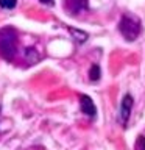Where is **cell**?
I'll use <instances>...</instances> for the list:
<instances>
[{
	"label": "cell",
	"instance_id": "cell-4",
	"mask_svg": "<svg viewBox=\"0 0 145 150\" xmlns=\"http://www.w3.org/2000/svg\"><path fill=\"white\" fill-rule=\"evenodd\" d=\"M80 105H81V111H83L86 116L94 117V116L97 114V108H95V105H94V102H92V98H91V97H87V96H81Z\"/></svg>",
	"mask_w": 145,
	"mask_h": 150
},
{
	"label": "cell",
	"instance_id": "cell-3",
	"mask_svg": "<svg viewBox=\"0 0 145 150\" xmlns=\"http://www.w3.org/2000/svg\"><path fill=\"white\" fill-rule=\"evenodd\" d=\"M131 110H133V97H131L130 94H126V96L123 97V100H122L120 111H119V120H120V124L123 127H125V124L130 119Z\"/></svg>",
	"mask_w": 145,
	"mask_h": 150
},
{
	"label": "cell",
	"instance_id": "cell-2",
	"mask_svg": "<svg viewBox=\"0 0 145 150\" xmlns=\"http://www.w3.org/2000/svg\"><path fill=\"white\" fill-rule=\"evenodd\" d=\"M16 36L14 35H5L0 38V55L6 59H13L16 53Z\"/></svg>",
	"mask_w": 145,
	"mask_h": 150
},
{
	"label": "cell",
	"instance_id": "cell-9",
	"mask_svg": "<svg viewBox=\"0 0 145 150\" xmlns=\"http://www.w3.org/2000/svg\"><path fill=\"white\" fill-rule=\"evenodd\" d=\"M41 2L42 3H47V5H51V3H53V0H41Z\"/></svg>",
	"mask_w": 145,
	"mask_h": 150
},
{
	"label": "cell",
	"instance_id": "cell-6",
	"mask_svg": "<svg viewBox=\"0 0 145 150\" xmlns=\"http://www.w3.org/2000/svg\"><path fill=\"white\" fill-rule=\"evenodd\" d=\"M70 33L73 35V38L77 41H80V42H84L87 39V33H84V31H81V30H75V28H70Z\"/></svg>",
	"mask_w": 145,
	"mask_h": 150
},
{
	"label": "cell",
	"instance_id": "cell-1",
	"mask_svg": "<svg viewBox=\"0 0 145 150\" xmlns=\"http://www.w3.org/2000/svg\"><path fill=\"white\" fill-rule=\"evenodd\" d=\"M119 28H120V33L125 36L126 41H134L136 38L139 36L140 30H142L139 19L134 17V16H128V14L122 17V21L119 23Z\"/></svg>",
	"mask_w": 145,
	"mask_h": 150
},
{
	"label": "cell",
	"instance_id": "cell-7",
	"mask_svg": "<svg viewBox=\"0 0 145 150\" xmlns=\"http://www.w3.org/2000/svg\"><path fill=\"white\" fill-rule=\"evenodd\" d=\"M89 78L92 80V81H97L98 78H100V67H98L97 64H94L91 70H89Z\"/></svg>",
	"mask_w": 145,
	"mask_h": 150
},
{
	"label": "cell",
	"instance_id": "cell-8",
	"mask_svg": "<svg viewBox=\"0 0 145 150\" xmlns=\"http://www.w3.org/2000/svg\"><path fill=\"white\" fill-rule=\"evenodd\" d=\"M16 3H17V0H0V6L6 8V9L14 8V6H16Z\"/></svg>",
	"mask_w": 145,
	"mask_h": 150
},
{
	"label": "cell",
	"instance_id": "cell-5",
	"mask_svg": "<svg viewBox=\"0 0 145 150\" xmlns=\"http://www.w3.org/2000/svg\"><path fill=\"white\" fill-rule=\"evenodd\" d=\"M86 5H87V0H64V6L72 14L80 13L81 9L86 8Z\"/></svg>",
	"mask_w": 145,
	"mask_h": 150
}]
</instances>
